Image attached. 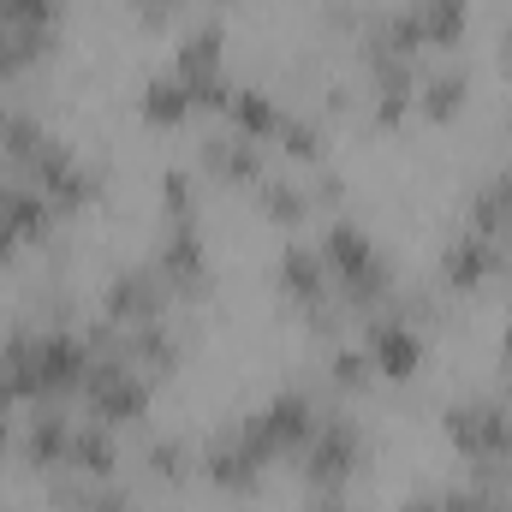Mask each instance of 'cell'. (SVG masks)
<instances>
[{
  "instance_id": "obj_3",
  "label": "cell",
  "mask_w": 512,
  "mask_h": 512,
  "mask_svg": "<svg viewBox=\"0 0 512 512\" xmlns=\"http://www.w3.org/2000/svg\"><path fill=\"white\" fill-rule=\"evenodd\" d=\"M423 102H429V114H435V120H447V114L465 102V72H441V78H429Z\"/></svg>"
},
{
  "instance_id": "obj_1",
  "label": "cell",
  "mask_w": 512,
  "mask_h": 512,
  "mask_svg": "<svg viewBox=\"0 0 512 512\" xmlns=\"http://www.w3.org/2000/svg\"><path fill=\"white\" fill-rule=\"evenodd\" d=\"M417 358H423V346H417V334L405 322H382L376 328V364H382L387 376H411Z\"/></svg>"
},
{
  "instance_id": "obj_2",
  "label": "cell",
  "mask_w": 512,
  "mask_h": 512,
  "mask_svg": "<svg viewBox=\"0 0 512 512\" xmlns=\"http://www.w3.org/2000/svg\"><path fill=\"white\" fill-rule=\"evenodd\" d=\"M191 108H197V96H191L185 78H155V84H149V120L173 126V120H185Z\"/></svg>"
},
{
  "instance_id": "obj_4",
  "label": "cell",
  "mask_w": 512,
  "mask_h": 512,
  "mask_svg": "<svg viewBox=\"0 0 512 512\" xmlns=\"http://www.w3.org/2000/svg\"><path fill=\"white\" fill-rule=\"evenodd\" d=\"M233 120H239V131H274V126H280L274 102H268V96H256V90L233 96Z\"/></svg>"
}]
</instances>
